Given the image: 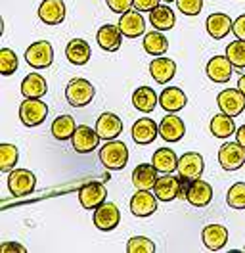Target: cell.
Segmentation results:
<instances>
[{
	"instance_id": "cell-38",
	"label": "cell",
	"mask_w": 245,
	"mask_h": 253,
	"mask_svg": "<svg viewBox=\"0 0 245 253\" xmlns=\"http://www.w3.org/2000/svg\"><path fill=\"white\" fill-rule=\"evenodd\" d=\"M17 56H15L14 50H10V48H2L0 50V73L2 75H12L15 73V69H17Z\"/></svg>"
},
{
	"instance_id": "cell-47",
	"label": "cell",
	"mask_w": 245,
	"mask_h": 253,
	"mask_svg": "<svg viewBox=\"0 0 245 253\" xmlns=\"http://www.w3.org/2000/svg\"><path fill=\"white\" fill-rule=\"evenodd\" d=\"M165 2H168V4H170V2H172V0H165Z\"/></svg>"
},
{
	"instance_id": "cell-42",
	"label": "cell",
	"mask_w": 245,
	"mask_h": 253,
	"mask_svg": "<svg viewBox=\"0 0 245 253\" xmlns=\"http://www.w3.org/2000/svg\"><path fill=\"white\" fill-rule=\"evenodd\" d=\"M161 0H134V10L138 12H152L153 8L159 6Z\"/></svg>"
},
{
	"instance_id": "cell-5",
	"label": "cell",
	"mask_w": 245,
	"mask_h": 253,
	"mask_svg": "<svg viewBox=\"0 0 245 253\" xmlns=\"http://www.w3.org/2000/svg\"><path fill=\"white\" fill-rule=\"evenodd\" d=\"M218 163L224 171H238L245 165V148L238 142H226L218 150Z\"/></svg>"
},
{
	"instance_id": "cell-2",
	"label": "cell",
	"mask_w": 245,
	"mask_h": 253,
	"mask_svg": "<svg viewBox=\"0 0 245 253\" xmlns=\"http://www.w3.org/2000/svg\"><path fill=\"white\" fill-rule=\"evenodd\" d=\"M94 94H96V88L90 81L86 79H71L65 86V98L73 108L88 106Z\"/></svg>"
},
{
	"instance_id": "cell-16",
	"label": "cell",
	"mask_w": 245,
	"mask_h": 253,
	"mask_svg": "<svg viewBox=\"0 0 245 253\" xmlns=\"http://www.w3.org/2000/svg\"><path fill=\"white\" fill-rule=\"evenodd\" d=\"M96 130H98L100 138H104V140H115L122 132V121L119 119V115H115L111 111H106V113H102L98 117Z\"/></svg>"
},
{
	"instance_id": "cell-24",
	"label": "cell",
	"mask_w": 245,
	"mask_h": 253,
	"mask_svg": "<svg viewBox=\"0 0 245 253\" xmlns=\"http://www.w3.org/2000/svg\"><path fill=\"white\" fill-rule=\"evenodd\" d=\"M159 104H161V108L168 113H176V111H180L186 108V104H188V96L184 94L182 88H178V86H168L165 88L161 96H159Z\"/></svg>"
},
{
	"instance_id": "cell-21",
	"label": "cell",
	"mask_w": 245,
	"mask_h": 253,
	"mask_svg": "<svg viewBox=\"0 0 245 253\" xmlns=\"http://www.w3.org/2000/svg\"><path fill=\"white\" fill-rule=\"evenodd\" d=\"M39 17L46 25H60L65 19V4L63 0H44L39 6Z\"/></svg>"
},
{
	"instance_id": "cell-31",
	"label": "cell",
	"mask_w": 245,
	"mask_h": 253,
	"mask_svg": "<svg viewBox=\"0 0 245 253\" xmlns=\"http://www.w3.org/2000/svg\"><path fill=\"white\" fill-rule=\"evenodd\" d=\"M152 163L159 173H172L174 169H178V158H176L174 150H168V148L155 150Z\"/></svg>"
},
{
	"instance_id": "cell-33",
	"label": "cell",
	"mask_w": 245,
	"mask_h": 253,
	"mask_svg": "<svg viewBox=\"0 0 245 253\" xmlns=\"http://www.w3.org/2000/svg\"><path fill=\"white\" fill-rule=\"evenodd\" d=\"M144 50L150 54V56H163L168 50V41L167 37L163 35V31H152L144 35Z\"/></svg>"
},
{
	"instance_id": "cell-44",
	"label": "cell",
	"mask_w": 245,
	"mask_h": 253,
	"mask_svg": "<svg viewBox=\"0 0 245 253\" xmlns=\"http://www.w3.org/2000/svg\"><path fill=\"white\" fill-rule=\"evenodd\" d=\"M0 252L6 253V252H25V248L23 246H19V244H4L2 248H0Z\"/></svg>"
},
{
	"instance_id": "cell-17",
	"label": "cell",
	"mask_w": 245,
	"mask_h": 253,
	"mask_svg": "<svg viewBox=\"0 0 245 253\" xmlns=\"http://www.w3.org/2000/svg\"><path fill=\"white\" fill-rule=\"evenodd\" d=\"M159 134H161V138L165 142H178V140H182L184 134H186V125H184V121L178 115L170 113V115L161 119Z\"/></svg>"
},
{
	"instance_id": "cell-35",
	"label": "cell",
	"mask_w": 245,
	"mask_h": 253,
	"mask_svg": "<svg viewBox=\"0 0 245 253\" xmlns=\"http://www.w3.org/2000/svg\"><path fill=\"white\" fill-rule=\"evenodd\" d=\"M17 148L14 144H0V171L2 173H10L14 171L17 165Z\"/></svg>"
},
{
	"instance_id": "cell-34",
	"label": "cell",
	"mask_w": 245,
	"mask_h": 253,
	"mask_svg": "<svg viewBox=\"0 0 245 253\" xmlns=\"http://www.w3.org/2000/svg\"><path fill=\"white\" fill-rule=\"evenodd\" d=\"M75 130H77L75 119H73L71 115H60V117H56L54 123H52V134H54L56 140H61V142L73 138Z\"/></svg>"
},
{
	"instance_id": "cell-3",
	"label": "cell",
	"mask_w": 245,
	"mask_h": 253,
	"mask_svg": "<svg viewBox=\"0 0 245 253\" xmlns=\"http://www.w3.org/2000/svg\"><path fill=\"white\" fill-rule=\"evenodd\" d=\"M48 106L41 98H25L19 106V119L25 126H39L44 123Z\"/></svg>"
},
{
	"instance_id": "cell-19",
	"label": "cell",
	"mask_w": 245,
	"mask_h": 253,
	"mask_svg": "<svg viewBox=\"0 0 245 253\" xmlns=\"http://www.w3.org/2000/svg\"><path fill=\"white\" fill-rule=\"evenodd\" d=\"M159 134V125L150 119V117H142L132 125V140L140 146H148L152 144Z\"/></svg>"
},
{
	"instance_id": "cell-46",
	"label": "cell",
	"mask_w": 245,
	"mask_h": 253,
	"mask_svg": "<svg viewBox=\"0 0 245 253\" xmlns=\"http://www.w3.org/2000/svg\"><path fill=\"white\" fill-rule=\"evenodd\" d=\"M238 88H240V90H242V92L245 94V73L242 75V77H240V81H238Z\"/></svg>"
},
{
	"instance_id": "cell-23",
	"label": "cell",
	"mask_w": 245,
	"mask_h": 253,
	"mask_svg": "<svg viewBox=\"0 0 245 253\" xmlns=\"http://www.w3.org/2000/svg\"><path fill=\"white\" fill-rule=\"evenodd\" d=\"M96 41H98V44L102 50H106V52H117L119 48H121V42H122V33L119 29V25L115 27V25H104V27H100L98 33H96Z\"/></svg>"
},
{
	"instance_id": "cell-43",
	"label": "cell",
	"mask_w": 245,
	"mask_h": 253,
	"mask_svg": "<svg viewBox=\"0 0 245 253\" xmlns=\"http://www.w3.org/2000/svg\"><path fill=\"white\" fill-rule=\"evenodd\" d=\"M232 33L240 39V41H245V14L234 19V27H232Z\"/></svg>"
},
{
	"instance_id": "cell-32",
	"label": "cell",
	"mask_w": 245,
	"mask_h": 253,
	"mask_svg": "<svg viewBox=\"0 0 245 253\" xmlns=\"http://www.w3.org/2000/svg\"><path fill=\"white\" fill-rule=\"evenodd\" d=\"M236 123L234 117L228 113H216L211 119V134L216 138H228L230 134H236Z\"/></svg>"
},
{
	"instance_id": "cell-30",
	"label": "cell",
	"mask_w": 245,
	"mask_h": 253,
	"mask_svg": "<svg viewBox=\"0 0 245 253\" xmlns=\"http://www.w3.org/2000/svg\"><path fill=\"white\" fill-rule=\"evenodd\" d=\"M150 21H152L153 29L157 31H170L176 23V16L168 6H157L150 12Z\"/></svg>"
},
{
	"instance_id": "cell-11",
	"label": "cell",
	"mask_w": 245,
	"mask_h": 253,
	"mask_svg": "<svg viewBox=\"0 0 245 253\" xmlns=\"http://www.w3.org/2000/svg\"><path fill=\"white\" fill-rule=\"evenodd\" d=\"M107 198V188L102 182H86L79 188V202L81 206L88 211H94L100 207Z\"/></svg>"
},
{
	"instance_id": "cell-37",
	"label": "cell",
	"mask_w": 245,
	"mask_h": 253,
	"mask_svg": "<svg viewBox=\"0 0 245 253\" xmlns=\"http://www.w3.org/2000/svg\"><path fill=\"white\" fill-rule=\"evenodd\" d=\"M226 204L232 209H245V182L232 184L226 194Z\"/></svg>"
},
{
	"instance_id": "cell-29",
	"label": "cell",
	"mask_w": 245,
	"mask_h": 253,
	"mask_svg": "<svg viewBox=\"0 0 245 253\" xmlns=\"http://www.w3.org/2000/svg\"><path fill=\"white\" fill-rule=\"evenodd\" d=\"M48 92L46 79L39 73H29L21 81V94L25 98H42Z\"/></svg>"
},
{
	"instance_id": "cell-27",
	"label": "cell",
	"mask_w": 245,
	"mask_h": 253,
	"mask_svg": "<svg viewBox=\"0 0 245 253\" xmlns=\"http://www.w3.org/2000/svg\"><path fill=\"white\" fill-rule=\"evenodd\" d=\"M157 169L153 163H140L136 169L132 171V184L136 190H152L157 182Z\"/></svg>"
},
{
	"instance_id": "cell-39",
	"label": "cell",
	"mask_w": 245,
	"mask_h": 253,
	"mask_svg": "<svg viewBox=\"0 0 245 253\" xmlns=\"http://www.w3.org/2000/svg\"><path fill=\"white\" fill-rule=\"evenodd\" d=\"M126 252L128 253H153L155 244L146 236H132L126 242Z\"/></svg>"
},
{
	"instance_id": "cell-25",
	"label": "cell",
	"mask_w": 245,
	"mask_h": 253,
	"mask_svg": "<svg viewBox=\"0 0 245 253\" xmlns=\"http://www.w3.org/2000/svg\"><path fill=\"white\" fill-rule=\"evenodd\" d=\"M90 56H92L90 44L86 41H82V39H73L65 46V58L73 63V65H84V63H88Z\"/></svg>"
},
{
	"instance_id": "cell-41",
	"label": "cell",
	"mask_w": 245,
	"mask_h": 253,
	"mask_svg": "<svg viewBox=\"0 0 245 253\" xmlns=\"http://www.w3.org/2000/svg\"><path fill=\"white\" fill-rule=\"evenodd\" d=\"M134 6V0H107V8L115 14H126Z\"/></svg>"
},
{
	"instance_id": "cell-6",
	"label": "cell",
	"mask_w": 245,
	"mask_h": 253,
	"mask_svg": "<svg viewBox=\"0 0 245 253\" xmlns=\"http://www.w3.org/2000/svg\"><path fill=\"white\" fill-rule=\"evenodd\" d=\"M182 198L188 200V204H192L194 207H207L213 200V186L205 180H192L188 182V186H184Z\"/></svg>"
},
{
	"instance_id": "cell-12",
	"label": "cell",
	"mask_w": 245,
	"mask_h": 253,
	"mask_svg": "<svg viewBox=\"0 0 245 253\" xmlns=\"http://www.w3.org/2000/svg\"><path fill=\"white\" fill-rule=\"evenodd\" d=\"M216 104L222 113H228L232 117L242 115L245 110V94L240 88H226L216 96Z\"/></svg>"
},
{
	"instance_id": "cell-40",
	"label": "cell",
	"mask_w": 245,
	"mask_h": 253,
	"mask_svg": "<svg viewBox=\"0 0 245 253\" xmlns=\"http://www.w3.org/2000/svg\"><path fill=\"white\" fill-rule=\"evenodd\" d=\"M176 4L184 16H198L203 8V0H176Z\"/></svg>"
},
{
	"instance_id": "cell-4",
	"label": "cell",
	"mask_w": 245,
	"mask_h": 253,
	"mask_svg": "<svg viewBox=\"0 0 245 253\" xmlns=\"http://www.w3.org/2000/svg\"><path fill=\"white\" fill-rule=\"evenodd\" d=\"M25 62L35 69H46L54 62V48L48 41H37L25 50Z\"/></svg>"
},
{
	"instance_id": "cell-36",
	"label": "cell",
	"mask_w": 245,
	"mask_h": 253,
	"mask_svg": "<svg viewBox=\"0 0 245 253\" xmlns=\"http://www.w3.org/2000/svg\"><path fill=\"white\" fill-rule=\"evenodd\" d=\"M226 58H228L234 67L245 69V41H234L226 46Z\"/></svg>"
},
{
	"instance_id": "cell-10",
	"label": "cell",
	"mask_w": 245,
	"mask_h": 253,
	"mask_svg": "<svg viewBox=\"0 0 245 253\" xmlns=\"http://www.w3.org/2000/svg\"><path fill=\"white\" fill-rule=\"evenodd\" d=\"M182 180L172 176L170 173H165L161 178H157L155 186H153V194L157 196L159 202H172L176 198H182Z\"/></svg>"
},
{
	"instance_id": "cell-15",
	"label": "cell",
	"mask_w": 245,
	"mask_h": 253,
	"mask_svg": "<svg viewBox=\"0 0 245 253\" xmlns=\"http://www.w3.org/2000/svg\"><path fill=\"white\" fill-rule=\"evenodd\" d=\"M130 211L136 217H152L157 211V196L150 190H136L130 200Z\"/></svg>"
},
{
	"instance_id": "cell-9",
	"label": "cell",
	"mask_w": 245,
	"mask_h": 253,
	"mask_svg": "<svg viewBox=\"0 0 245 253\" xmlns=\"http://www.w3.org/2000/svg\"><path fill=\"white\" fill-rule=\"evenodd\" d=\"M8 188L12 196H29L37 188V176L29 169H14L8 176Z\"/></svg>"
},
{
	"instance_id": "cell-1",
	"label": "cell",
	"mask_w": 245,
	"mask_h": 253,
	"mask_svg": "<svg viewBox=\"0 0 245 253\" xmlns=\"http://www.w3.org/2000/svg\"><path fill=\"white\" fill-rule=\"evenodd\" d=\"M100 161L107 171H121L128 161V148L121 140H106L100 150Z\"/></svg>"
},
{
	"instance_id": "cell-18",
	"label": "cell",
	"mask_w": 245,
	"mask_h": 253,
	"mask_svg": "<svg viewBox=\"0 0 245 253\" xmlns=\"http://www.w3.org/2000/svg\"><path fill=\"white\" fill-rule=\"evenodd\" d=\"M119 29H121L122 37L136 39V37L146 33V21H144V17H142V14L138 10H130L126 14H121Z\"/></svg>"
},
{
	"instance_id": "cell-45",
	"label": "cell",
	"mask_w": 245,
	"mask_h": 253,
	"mask_svg": "<svg viewBox=\"0 0 245 253\" xmlns=\"http://www.w3.org/2000/svg\"><path fill=\"white\" fill-rule=\"evenodd\" d=\"M236 142L242 144V146L245 148V125H242L238 130H236Z\"/></svg>"
},
{
	"instance_id": "cell-14",
	"label": "cell",
	"mask_w": 245,
	"mask_h": 253,
	"mask_svg": "<svg viewBox=\"0 0 245 253\" xmlns=\"http://www.w3.org/2000/svg\"><path fill=\"white\" fill-rule=\"evenodd\" d=\"M205 73H207V77L213 81V83L224 84V83H228L232 73H234V65H232V62H230L226 56H214L207 63Z\"/></svg>"
},
{
	"instance_id": "cell-13",
	"label": "cell",
	"mask_w": 245,
	"mask_h": 253,
	"mask_svg": "<svg viewBox=\"0 0 245 253\" xmlns=\"http://www.w3.org/2000/svg\"><path fill=\"white\" fill-rule=\"evenodd\" d=\"M73 142V148H75L79 154H90L92 150L98 148V142H100V134L98 130H94L92 126L88 125H79L71 138Z\"/></svg>"
},
{
	"instance_id": "cell-7",
	"label": "cell",
	"mask_w": 245,
	"mask_h": 253,
	"mask_svg": "<svg viewBox=\"0 0 245 253\" xmlns=\"http://www.w3.org/2000/svg\"><path fill=\"white\" fill-rule=\"evenodd\" d=\"M203 169H205V161L198 152H186L182 158H178V169L176 171H178L184 182H192V180L201 178Z\"/></svg>"
},
{
	"instance_id": "cell-22",
	"label": "cell",
	"mask_w": 245,
	"mask_h": 253,
	"mask_svg": "<svg viewBox=\"0 0 245 253\" xmlns=\"http://www.w3.org/2000/svg\"><path fill=\"white\" fill-rule=\"evenodd\" d=\"M205 27H207V33L213 37L214 41H222L234 27V21L228 14H222V12H214L207 17L205 21Z\"/></svg>"
},
{
	"instance_id": "cell-26",
	"label": "cell",
	"mask_w": 245,
	"mask_h": 253,
	"mask_svg": "<svg viewBox=\"0 0 245 253\" xmlns=\"http://www.w3.org/2000/svg\"><path fill=\"white\" fill-rule=\"evenodd\" d=\"M174 73H176V63L170 58H155L150 63V75L159 84H167L174 77Z\"/></svg>"
},
{
	"instance_id": "cell-20",
	"label": "cell",
	"mask_w": 245,
	"mask_h": 253,
	"mask_svg": "<svg viewBox=\"0 0 245 253\" xmlns=\"http://www.w3.org/2000/svg\"><path fill=\"white\" fill-rule=\"evenodd\" d=\"M201 238L207 250L218 252L228 244V228L222 224H207L201 232Z\"/></svg>"
},
{
	"instance_id": "cell-8",
	"label": "cell",
	"mask_w": 245,
	"mask_h": 253,
	"mask_svg": "<svg viewBox=\"0 0 245 253\" xmlns=\"http://www.w3.org/2000/svg\"><path fill=\"white\" fill-rule=\"evenodd\" d=\"M121 222V213H119V207L111 202H104L100 207L94 209V226L98 230H104L109 232L113 228H117Z\"/></svg>"
},
{
	"instance_id": "cell-28",
	"label": "cell",
	"mask_w": 245,
	"mask_h": 253,
	"mask_svg": "<svg viewBox=\"0 0 245 253\" xmlns=\"http://www.w3.org/2000/svg\"><path fill=\"white\" fill-rule=\"evenodd\" d=\"M132 104H134V108L138 111H142V113H150L157 108V104H159V98L155 94V90H153L152 86H140L134 90V94H132Z\"/></svg>"
}]
</instances>
